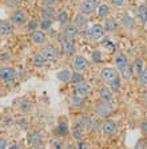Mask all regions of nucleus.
<instances>
[{
	"label": "nucleus",
	"mask_w": 147,
	"mask_h": 149,
	"mask_svg": "<svg viewBox=\"0 0 147 149\" xmlns=\"http://www.w3.org/2000/svg\"><path fill=\"white\" fill-rule=\"evenodd\" d=\"M138 16L140 17V20L143 22V23H147V6H140L138 8Z\"/></svg>",
	"instance_id": "nucleus-27"
},
{
	"label": "nucleus",
	"mask_w": 147,
	"mask_h": 149,
	"mask_svg": "<svg viewBox=\"0 0 147 149\" xmlns=\"http://www.w3.org/2000/svg\"><path fill=\"white\" fill-rule=\"evenodd\" d=\"M100 77H102L103 81H106L107 83H110V82H112L116 77H119V75H118V73H116L115 69L106 67V69H103L102 71H100Z\"/></svg>",
	"instance_id": "nucleus-8"
},
{
	"label": "nucleus",
	"mask_w": 147,
	"mask_h": 149,
	"mask_svg": "<svg viewBox=\"0 0 147 149\" xmlns=\"http://www.w3.org/2000/svg\"><path fill=\"white\" fill-rule=\"evenodd\" d=\"M19 4H20V0H6V6H8L11 8L17 7Z\"/></svg>",
	"instance_id": "nucleus-41"
},
{
	"label": "nucleus",
	"mask_w": 147,
	"mask_h": 149,
	"mask_svg": "<svg viewBox=\"0 0 147 149\" xmlns=\"http://www.w3.org/2000/svg\"><path fill=\"white\" fill-rule=\"evenodd\" d=\"M8 149H20V146L17 145V144H12V145H11Z\"/></svg>",
	"instance_id": "nucleus-51"
},
{
	"label": "nucleus",
	"mask_w": 147,
	"mask_h": 149,
	"mask_svg": "<svg viewBox=\"0 0 147 149\" xmlns=\"http://www.w3.org/2000/svg\"><path fill=\"white\" fill-rule=\"evenodd\" d=\"M79 34V28L76 27L75 24H66L64 26V30H63V36L66 38H70V39H74L76 38Z\"/></svg>",
	"instance_id": "nucleus-10"
},
{
	"label": "nucleus",
	"mask_w": 147,
	"mask_h": 149,
	"mask_svg": "<svg viewBox=\"0 0 147 149\" xmlns=\"http://www.w3.org/2000/svg\"><path fill=\"white\" fill-rule=\"evenodd\" d=\"M10 58H11L10 54H1V55H0V61H8Z\"/></svg>",
	"instance_id": "nucleus-48"
},
{
	"label": "nucleus",
	"mask_w": 147,
	"mask_h": 149,
	"mask_svg": "<svg viewBox=\"0 0 147 149\" xmlns=\"http://www.w3.org/2000/svg\"><path fill=\"white\" fill-rule=\"evenodd\" d=\"M104 35V28L100 24H94L90 30V36L94 39V40H99L100 38H103Z\"/></svg>",
	"instance_id": "nucleus-13"
},
{
	"label": "nucleus",
	"mask_w": 147,
	"mask_h": 149,
	"mask_svg": "<svg viewBox=\"0 0 147 149\" xmlns=\"http://www.w3.org/2000/svg\"><path fill=\"white\" fill-rule=\"evenodd\" d=\"M71 81L75 83V85H78V83L84 81V77H83L80 73H74V74H71Z\"/></svg>",
	"instance_id": "nucleus-35"
},
{
	"label": "nucleus",
	"mask_w": 147,
	"mask_h": 149,
	"mask_svg": "<svg viewBox=\"0 0 147 149\" xmlns=\"http://www.w3.org/2000/svg\"><path fill=\"white\" fill-rule=\"evenodd\" d=\"M11 20H12V24L20 26V24H23V23L27 22V14H26L23 10H17V11H15L14 14H12Z\"/></svg>",
	"instance_id": "nucleus-9"
},
{
	"label": "nucleus",
	"mask_w": 147,
	"mask_h": 149,
	"mask_svg": "<svg viewBox=\"0 0 147 149\" xmlns=\"http://www.w3.org/2000/svg\"><path fill=\"white\" fill-rule=\"evenodd\" d=\"M96 8V0H83L80 6H79V10L80 12L84 15H88V14H92Z\"/></svg>",
	"instance_id": "nucleus-5"
},
{
	"label": "nucleus",
	"mask_w": 147,
	"mask_h": 149,
	"mask_svg": "<svg viewBox=\"0 0 147 149\" xmlns=\"http://www.w3.org/2000/svg\"><path fill=\"white\" fill-rule=\"evenodd\" d=\"M60 45H62V50L66 55H72V54L75 52V43H74V39L63 36Z\"/></svg>",
	"instance_id": "nucleus-4"
},
{
	"label": "nucleus",
	"mask_w": 147,
	"mask_h": 149,
	"mask_svg": "<svg viewBox=\"0 0 147 149\" xmlns=\"http://www.w3.org/2000/svg\"><path fill=\"white\" fill-rule=\"evenodd\" d=\"M115 65H116V67H118L119 71H122L124 67L128 66V61H127L126 55H123V54H118L116 58H115Z\"/></svg>",
	"instance_id": "nucleus-18"
},
{
	"label": "nucleus",
	"mask_w": 147,
	"mask_h": 149,
	"mask_svg": "<svg viewBox=\"0 0 147 149\" xmlns=\"http://www.w3.org/2000/svg\"><path fill=\"white\" fill-rule=\"evenodd\" d=\"M87 66H88V61L84 56L82 55L75 56V59H74V69L76 71H83V70L87 69Z\"/></svg>",
	"instance_id": "nucleus-12"
},
{
	"label": "nucleus",
	"mask_w": 147,
	"mask_h": 149,
	"mask_svg": "<svg viewBox=\"0 0 147 149\" xmlns=\"http://www.w3.org/2000/svg\"><path fill=\"white\" fill-rule=\"evenodd\" d=\"M87 23H88L87 15L82 14V12H79V14H78V15H75V17H74V24H75L78 28L87 26Z\"/></svg>",
	"instance_id": "nucleus-17"
},
{
	"label": "nucleus",
	"mask_w": 147,
	"mask_h": 149,
	"mask_svg": "<svg viewBox=\"0 0 147 149\" xmlns=\"http://www.w3.org/2000/svg\"><path fill=\"white\" fill-rule=\"evenodd\" d=\"M14 32V24L8 20H0V35H11Z\"/></svg>",
	"instance_id": "nucleus-14"
},
{
	"label": "nucleus",
	"mask_w": 147,
	"mask_h": 149,
	"mask_svg": "<svg viewBox=\"0 0 147 149\" xmlns=\"http://www.w3.org/2000/svg\"><path fill=\"white\" fill-rule=\"evenodd\" d=\"M111 1H112L114 6H118V7L123 6V3H124V0H111Z\"/></svg>",
	"instance_id": "nucleus-46"
},
{
	"label": "nucleus",
	"mask_w": 147,
	"mask_h": 149,
	"mask_svg": "<svg viewBox=\"0 0 147 149\" xmlns=\"http://www.w3.org/2000/svg\"><path fill=\"white\" fill-rule=\"evenodd\" d=\"M16 78V71H15L14 67H8L4 66L0 69V79L4 81V82H11Z\"/></svg>",
	"instance_id": "nucleus-3"
},
{
	"label": "nucleus",
	"mask_w": 147,
	"mask_h": 149,
	"mask_svg": "<svg viewBox=\"0 0 147 149\" xmlns=\"http://www.w3.org/2000/svg\"><path fill=\"white\" fill-rule=\"evenodd\" d=\"M43 3H44L47 7H52V6H55L56 0H43Z\"/></svg>",
	"instance_id": "nucleus-45"
},
{
	"label": "nucleus",
	"mask_w": 147,
	"mask_h": 149,
	"mask_svg": "<svg viewBox=\"0 0 147 149\" xmlns=\"http://www.w3.org/2000/svg\"><path fill=\"white\" fill-rule=\"evenodd\" d=\"M56 19H58V22L62 26H66L67 23H68V14H67L66 11H62V12H59V15H58Z\"/></svg>",
	"instance_id": "nucleus-30"
},
{
	"label": "nucleus",
	"mask_w": 147,
	"mask_h": 149,
	"mask_svg": "<svg viewBox=\"0 0 147 149\" xmlns=\"http://www.w3.org/2000/svg\"><path fill=\"white\" fill-rule=\"evenodd\" d=\"M68 132H70V129H68V124L66 121H60L58 125H56V128H55V130H54V133L56 136H67L68 134Z\"/></svg>",
	"instance_id": "nucleus-15"
},
{
	"label": "nucleus",
	"mask_w": 147,
	"mask_h": 149,
	"mask_svg": "<svg viewBox=\"0 0 147 149\" xmlns=\"http://www.w3.org/2000/svg\"><path fill=\"white\" fill-rule=\"evenodd\" d=\"M72 136H74V139L78 140V141L83 140V136H84V133H83V129L80 128V126H75V128L72 129Z\"/></svg>",
	"instance_id": "nucleus-28"
},
{
	"label": "nucleus",
	"mask_w": 147,
	"mask_h": 149,
	"mask_svg": "<svg viewBox=\"0 0 147 149\" xmlns=\"http://www.w3.org/2000/svg\"><path fill=\"white\" fill-rule=\"evenodd\" d=\"M46 63H47V59L41 55V52H39V54H36L34 56V65L36 67H43L46 66Z\"/></svg>",
	"instance_id": "nucleus-24"
},
{
	"label": "nucleus",
	"mask_w": 147,
	"mask_h": 149,
	"mask_svg": "<svg viewBox=\"0 0 147 149\" xmlns=\"http://www.w3.org/2000/svg\"><path fill=\"white\" fill-rule=\"evenodd\" d=\"M31 109H32L31 101H28V100H21L20 101V104H19V110H20L21 113H28Z\"/></svg>",
	"instance_id": "nucleus-22"
},
{
	"label": "nucleus",
	"mask_w": 147,
	"mask_h": 149,
	"mask_svg": "<svg viewBox=\"0 0 147 149\" xmlns=\"http://www.w3.org/2000/svg\"><path fill=\"white\" fill-rule=\"evenodd\" d=\"M71 104L72 105H75V106H82L83 104V98L80 97V95H74V97H71Z\"/></svg>",
	"instance_id": "nucleus-36"
},
{
	"label": "nucleus",
	"mask_w": 147,
	"mask_h": 149,
	"mask_svg": "<svg viewBox=\"0 0 147 149\" xmlns=\"http://www.w3.org/2000/svg\"><path fill=\"white\" fill-rule=\"evenodd\" d=\"M17 125L21 126V128H27V121H26V118H20V120H17Z\"/></svg>",
	"instance_id": "nucleus-42"
},
{
	"label": "nucleus",
	"mask_w": 147,
	"mask_h": 149,
	"mask_svg": "<svg viewBox=\"0 0 147 149\" xmlns=\"http://www.w3.org/2000/svg\"><path fill=\"white\" fill-rule=\"evenodd\" d=\"M6 146H7V141L4 139H0V149H6Z\"/></svg>",
	"instance_id": "nucleus-47"
},
{
	"label": "nucleus",
	"mask_w": 147,
	"mask_h": 149,
	"mask_svg": "<svg viewBox=\"0 0 147 149\" xmlns=\"http://www.w3.org/2000/svg\"><path fill=\"white\" fill-rule=\"evenodd\" d=\"M66 149H76V148L74 145H67V146H66Z\"/></svg>",
	"instance_id": "nucleus-52"
},
{
	"label": "nucleus",
	"mask_w": 147,
	"mask_h": 149,
	"mask_svg": "<svg viewBox=\"0 0 147 149\" xmlns=\"http://www.w3.org/2000/svg\"><path fill=\"white\" fill-rule=\"evenodd\" d=\"M133 69L135 70V73L139 75V74L143 71V61H142L140 58H137V59H135V62H134Z\"/></svg>",
	"instance_id": "nucleus-29"
},
{
	"label": "nucleus",
	"mask_w": 147,
	"mask_h": 149,
	"mask_svg": "<svg viewBox=\"0 0 147 149\" xmlns=\"http://www.w3.org/2000/svg\"><path fill=\"white\" fill-rule=\"evenodd\" d=\"M91 118L88 117V116H86V114H82V116H79L78 117V126H80L82 129H86V128H90L91 126Z\"/></svg>",
	"instance_id": "nucleus-19"
},
{
	"label": "nucleus",
	"mask_w": 147,
	"mask_h": 149,
	"mask_svg": "<svg viewBox=\"0 0 147 149\" xmlns=\"http://www.w3.org/2000/svg\"><path fill=\"white\" fill-rule=\"evenodd\" d=\"M92 62H95V63H100L102 62V54H100V51H94L92 52Z\"/></svg>",
	"instance_id": "nucleus-38"
},
{
	"label": "nucleus",
	"mask_w": 147,
	"mask_h": 149,
	"mask_svg": "<svg viewBox=\"0 0 147 149\" xmlns=\"http://www.w3.org/2000/svg\"><path fill=\"white\" fill-rule=\"evenodd\" d=\"M54 16H55L54 8H51V7L43 8V11H41V17H43V19H50V20H52Z\"/></svg>",
	"instance_id": "nucleus-26"
},
{
	"label": "nucleus",
	"mask_w": 147,
	"mask_h": 149,
	"mask_svg": "<svg viewBox=\"0 0 147 149\" xmlns=\"http://www.w3.org/2000/svg\"><path fill=\"white\" fill-rule=\"evenodd\" d=\"M140 129H142V132L143 133H147V120H143L142 124H140Z\"/></svg>",
	"instance_id": "nucleus-44"
},
{
	"label": "nucleus",
	"mask_w": 147,
	"mask_h": 149,
	"mask_svg": "<svg viewBox=\"0 0 147 149\" xmlns=\"http://www.w3.org/2000/svg\"><path fill=\"white\" fill-rule=\"evenodd\" d=\"M95 111L100 117H108L112 113V105L108 101H100L95 105Z\"/></svg>",
	"instance_id": "nucleus-1"
},
{
	"label": "nucleus",
	"mask_w": 147,
	"mask_h": 149,
	"mask_svg": "<svg viewBox=\"0 0 147 149\" xmlns=\"http://www.w3.org/2000/svg\"><path fill=\"white\" fill-rule=\"evenodd\" d=\"M40 28L43 30V31H46V30H50V28L52 27V20H50V19H41L40 22Z\"/></svg>",
	"instance_id": "nucleus-34"
},
{
	"label": "nucleus",
	"mask_w": 147,
	"mask_h": 149,
	"mask_svg": "<svg viewBox=\"0 0 147 149\" xmlns=\"http://www.w3.org/2000/svg\"><path fill=\"white\" fill-rule=\"evenodd\" d=\"M116 30V22L112 17H107L106 23H104V31L107 32H114Z\"/></svg>",
	"instance_id": "nucleus-21"
},
{
	"label": "nucleus",
	"mask_w": 147,
	"mask_h": 149,
	"mask_svg": "<svg viewBox=\"0 0 147 149\" xmlns=\"http://www.w3.org/2000/svg\"><path fill=\"white\" fill-rule=\"evenodd\" d=\"M100 94V98H102V101H111V98H112V90L110 89V86H103L102 89H100L99 91Z\"/></svg>",
	"instance_id": "nucleus-20"
},
{
	"label": "nucleus",
	"mask_w": 147,
	"mask_h": 149,
	"mask_svg": "<svg viewBox=\"0 0 147 149\" xmlns=\"http://www.w3.org/2000/svg\"><path fill=\"white\" fill-rule=\"evenodd\" d=\"M32 42H35L36 45H44L46 40H47V35L44 34L43 30H35L31 34Z\"/></svg>",
	"instance_id": "nucleus-11"
},
{
	"label": "nucleus",
	"mask_w": 147,
	"mask_h": 149,
	"mask_svg": "<svg viewBox=\"0 0 147 149\" xmlns=\"http://www.w3.org/2000/svg\"><path fill=\"white\" fill-rule=\"evenodd\" d=\"M75 91L78 95H80V97H86V95L90 93V85L83 81V82L75 85Z\"/></svg>",
	"instance_id": "nucleus-16"
},
{
	"label": "nucleus",
	"mask_w": 147,
	"mask_h": 149,
	"mask_svg": "<svg viewBox=\"0 0 147 149\" xmlns=\"http://www.w3.org/2000/svg\"><path fill=\"white\" fill-rule=\"evenodd\" d=\"M108 85H110V89H111L112 91H118L120 89V78L119 77H116L115 79H114L112 82H110Z\"/></svg>",
	"instance_id": "nucleus-32"
},
{
	"label": "nucleus",
	"mask_w": 147,
	"mask_h": 149,
	"mask_svg": "<svg viewBox=\"0 0 147 149\" xmlns=\"http://www.w3.org/2000/svg\"><path fill=\"white\" fill-rule=\"evenodd\" d=\"M120 73H122V77H123L124 79H130L131 77H133V69H131V66L128 65V66L124 67Z\"/></svg>",
	"instance_id": "nucleus-33"
},
{
	"label": "nucleus",
	"mask_w": 147,
	"mask_h": 149,
	"mask_svg": "<svg viewBox=\"0 0 147 149\" xmlns=\"http://www.w3.org/2000/svg\"><path fill=\"white\" fill-rule=\"evenodd\" d=\"M120 22H122V24H123L126 28H130V30L135 28V22H134V19L131 16H128V15H124Z\"/></svg>",
	"instance_id": "nucleus-23"
},
{
	"label": "nucleus",
	"mask_w": 147,
	"mask_h": 149,
	"mask_svg": "<svg viewBox=\"0 0 147 149\" xmlns=\"http://www.w3.org/2000/svg\"><path fill=\"white\" fill-rule=\"evenodd\" d=\"M41 55L47 59V62H52V61H56V59H58L59 52H58V50H56V47L48 45V46H44V47H43Z\"/></svg>",
	"instance_id": "nucleus-2"
},
{
	"label": "nucleus",
	"mask_w": 147,
	"mask_h": 149,
	"mask_svg": "<svg viewBox=\"0 0 147 149\" xmlns=\"http://www.w3.org/2000/svg\"><path fill=\"white\" fill-rule=\"evenodd\" d=\"M76 149H88V145H87L84 141H82V140H80V141H79V144H78V148H76Z\"/></svg>",
	"instance_id": "nucleus-43"
},
{
	"label": "nucleus",
	"mask_w": 147,
	"mask_h": 149,
	"mask_svg": "<svg viewBox=\"0 0 147 149\" xmlns=\"http://www.w3.org/2000/svg\"><path fill=\"white\" fill-rule=\"evenodd\" d=\"M110 14V8L107 4H102V6H99V10H98V15H99L100 17H107Z\"/></svg>",
	"instance_id": "nucleus-31"
},
{
	"label": "nucleus",
	"mask_w": 147,
	"mask_h": 149,
	"mask_svg": "<svg viewBox=\"0 0 147 149\" xmlns=\"http://www.w3.org/2000/svg\"><path fill=\"white\" fill-rule=\"evenodd\" d=\"M28 142H30V145H32L36 149H40L43 146V139H41V136L39 132L30 133L28 134Z\"/></svg>",
	"instance_id": "nucleus-7"
},
{
	"label": "nucleus",
	"mask_w": 147,
	"mask_h": 149,
	"mask_svg": "<svg viewBox=\"0 0 147 149\" xmlns=\"http://www.w3.org/2000/svg\"><path fill=\"white\" fill-rule=\"evenodd\" d=\"M103 46H104L106 49H107V47H111V49H114V47H112V43H111V42H110V40H104V43H103Z\"/></svg>",
	"instance_id": "nucleus-50"
},
{
	"label": "nucleus",
	"mask_w": 147,
	"mask_h": 149,
	"mask_svg": "<svg viewBox=\"0 0 147 149\" xmlns=\"http://www.w3.org/2000/svg\"><path fill=\"white\" fill-rule=\"evenodd\" d=\"M56 77H58V79L60 81V82H68V81H71V73H70L68 70L59 71V73L56 74Z\"/></svg>",
	"instance_id": "nucleus-25"
},
{
	"label": "nucleus",
	"mask_w": 147,
	"mask_h": 149,
	"mask_svg": "<svg viewBox=\"0 0 147 149\" xmlns=\"http://www.w3.org/2000/svg\"><path fill=\"white\" fill-rule=\"evenodd\" d=\"M100 129H102V132L106 136H112L118 132V126H116V124L114 121H111V120H106V121L102 124Z\"/></svg>",
	"instance_id": "nucleus-6"
},
{
	"label": "nucleus",
	"mask_w": 147,
	"mask_h": 149,
	"mask_svg": "<svg viewBox=\"0 0 147 149\" xmlns=\"http://www.w3.org/2000/svg\"><path fill=\"white\" fill-rule=\"evenodd\" d=\"M38 26H39V23H38L36 19H31V20L27 23V28L28 30H31V31H35V30L38 28Z\"/></svg>",
	"instance_id": "nucleus-37"
},
{
	"label": "nucleus",
	"mask_w": 147,
	"mask_h": 149,
	"mask_svg": "<svg viewBox=\"0 0 147 149\" xmlns=\"http://www.w3.org/2000/svg\"><path fill=\"white\" fill-rule=\"evenodd\" d=\"M51 145L54 149H63L64 148V144H63L62 141H59V140H52Z\"/></svg>",
	"instance_id": "nucleus-40"
},
{
	"label": "nucleus",
	"mask_w": 147,
	"mask_h": 149,
	"mask_svg": "<svg viewBox=\"0 0 147 149\" xmlns=\"http://www.w3.org/2000/svg\"><path fill=\"white\" fill-rule=\"evenodd\" d=\"M139 81L142 85H147V69H143V71L139 74Z\"/></svg>",
	"instance_id": "nucleus-39"
},
{
	"label": "nucleus",
	"mask_w": 147,
	"mask_h": 149,
	"mask_svg": "<svg viewBox=\"0 0 147 149\" xmlns=\"http://www.w3.org/2000/svg\"><path fill=\"white\" fill-rule=\"evenodd\" d=\"M135 149H144V144H143V141H142V140H140L137 145H135Z\"/></svg>",
	"instance_id": "nucleus-49"
}]
</instances>
